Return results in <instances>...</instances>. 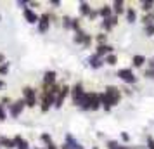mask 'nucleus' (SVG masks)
Masks as SVG:
<instances>
[{"instance_id": "nucleus-21", "label": "nucleus", "mask_w": 154, "mask_h": 149, "mask_svg": "<svg viewBox=\"0 0 154 149\" xmlns=\"http://www.w3.org/2000/svg\"><path fill=\"white\" fill-rule=\"evenodd\" d=\"M140 5H142V11H146L149 14L154 11V0H144V2H140Z\"/></svg>"}, {"instance_id": "nucleus-36", "label": "nucleus", "mask_w": 154, "mask_h": 149, "mask_svg": "<svg viewBox=\"0 0 154 149\" xmlns=\"http://www.w3.org/2000/svg\"><path fill=\"white\" fill-rule=\"evenodd\" d=\"M144 76H146V78H154V71L152 70H147L146 73H144Z\"/></svg>"}, {"instance_id": "nucleus-44", "label": "nucleus", "mask_w": 154, "mask_h": 149, "mask_svg": "<svg viewBox=\"0 0 154 149\" xmlns=\"http://www.w3.org/2000/svg\"><path fill=\"white\" fill-rule=\"evenodd\" d=\"M149 70H152V71H154V59L151 61V63H149Z\"/></svg>"}, {"instance_id": "nucleus-29", "label": "nucleus", "mask_w": 154, "mask_h": 149, "mask_svg": "<svg viewBox=\"0 0 154 149\" xmlns=\"http://www.w3.org/2000/svg\"><path fill=\"white\" fill-rule=\"evenodd\" d=\"M87 35H88V33L78 31L76 35H75V42H76V43H82V45H83V43H85V38H87Z\"/></svg>"}, {"instance_id": "nucleus-30", "label": "nucleus", "mask_w": 154, "mask_h": 149, "mask_svg": "<svg viewBox=\"0 0 154 149\" xmlns=\"http://www.w3.org/2000/svg\"><path fill=\"white\" fill-rule=\"evenodd\" d=\"M71 29H73V31H82V28H80V19H76V17H75V19H71Z\"/></svg>"}, {"instance_id": "nucleus-5", "label": "nucleus", "mask_w": 154, "mask_h": 149, "mask_svg": "<svg viewBox=\"0 0 154 149\" xmlns=\"http://www.w3.org/2000/svg\"><path fill=\"white\" fill-rule=\"evenodd\" d=\"M71 94V88L68 85H63L61 87V90H59V94L56 95V102H54V106L59 109V107H63V104H64V101H66V97Z\"/></svg>"}, {"instance_id": "nucleus-19", "label": "nucleus", "mask_w": 154, "mask_h": 149, "mask_svg": "<svg viewBox=\"0 0 154 149\" xmlns=\"http://www.w3.org/2000/svg\"><path fill=\"white\" fill-rule=\"evenodd\" d=\"M99 97H100V107H104L106 111H111V102H109V99H107V95H106L104 92L99 94Z\"/></svg>"}, {"instance_id": "nucleus-18", "label": "nucleus", "mask_w": 154, "mask_h": 149, "mask_svg": "<svg viewBox=\"0 0 154 149\" xmlns=\"http://www.w3.org/2000/svg\"><path fill=\"white\" fill-rule=\"evenodd\" d=\"M99 16H100L102 19L111 17V16H112V7H111V5H102V7L99 9Z\"/></svg>"}, {"instance_id": "nucleus-33", "label": "nucleus", "mask_w": 154, "mask_h": 149, "mask_svg": "<svg viewBox=\"0 0 154 149\" xmlns=\"http://www.w3.org/2000/svg\"><path fill=\"white\" fill-rule=\"evenodd\" d=\"M144 31H146L147 36H152L154 35V24H147L146 28H144Z\"/></svg>"}, {"instance_id": "nucleus-22", "label": "nucleus", "mask_w": 154, "mask_h": 149, "mask_svg": "<svg viewBox=\"0 0 154 149\" xmlns=\"http://www.w3.org/2000/svg\"><path fill=\"white\" fill-rule=\"evenodd\" d=\"M0 146H2V147H5V149L16 147V146H14V141H12V139H9V137H0Z\"/></svg>"}, {"instance_id": "nucleus-32", "label": "nucleus", "mask_w": 154, "mask_h": 149, "mask_svg": "<svg viewBox=\"0 0 154 149\" xmlns=\"http://www.w3.org/2000/svg\"><path fill=\"white\" fill-rule=\"evenodd\" d=\"M63 26H64L66 29H71V17L64 16V17H63Z\"/></svg>"}, {"instance_id": "nucleus-24", "label": "nucleus", "mask_w": 154, "mask_h": 149, "mask_svg": "<svg viewBox=\"0 0 154 149\" xmlns=\"http://www.w3.org/2000/svg\"><path fill=\"white\" fill-rule=\"evenodd\" d=\"M126 21L128 23H135L137 21V11H135L133 7L126 9Z\"/></svg>"}, {"instance_id": "nucleus-35", "label": "nucleus", "mask_w": 154, "mask_h": 149, "mask_svg": "<svg viewBox=\"0 0 154 149\" xmlns=\"http://www.w3.org/2000/svg\"><path fill=\"white\" fill-rule=\"evenodd\" d=\"M107 147H109V149H118L119 144L116 141H109V142H107Z\"/></svg>"}, {"instance_id": "nucleus-41", "label": "nucleus", "mask_w": 154, "mask_h": 149, "mask_svg": "<svg viewBox=\"0 0 154 149\" xmlns=\"http://www.w3.org/2000/svg\"><path fill=\"white\" fill-rule=\"evenodd\" d=\"M121 139H123V141H130V135L126 134V132H123V134H121Z\"/></svg>"}, {"instance_id": "nucleus-8", "label": "nucleus", "mask_w": 154, "mask_h": 149, "mask_svg": "<svg viewBox=\"0 0 154 149\" xmlns=\"http://www.w3.org/2000/svg\"><path fill=\"white\" fill-rule=\"evenodd\" d=\"M118 24V16H111V17H107V19H102V28H104L106 33H109L112 31V28Z\"/></svg>"}, {"instance_id": "nucleus-28", "label": "nucleus", "mask_w": 154, "mask_h": 149, "mask_svg": "<svg viewBox=\"0 0 154 149\" xmlns=\"http://www.w3.org/2000/svg\"><path fill=\"white\" fill-rule=\"evenodd\" d=\"M104 63L109 64V66H114V64H118V57L114 56V54H109V56H106Z\"/></svg>"}, {"instance_id": "nucleus-6", "label": "nucleus", "mask_w": 154, "mask_h": 149, "mask_svg": "<svg viewBox=\"0 0 154 149\" xmlns=\"http://www.w3.org/2000/svg\"><path fill=\"white\" fill-rule=\"evenodd\" d=\"M83 95H85L83 85H82V83L78 82L76 85L71 88V99H73V104H76V106H78V102L82 101V97H83Z\"/></svg>"}, {"instance_id": "nucleus-23", "label": "nucleus", "mask_w": 154, "mask_h": 149, "mask_svg": "<svg viewBox=\"0 0 154 149\" xmlns=\"http://www.w3.org/2000/svg\"><path fill=\"white\" fill-rule=\"evenodd\" d=\"M92 12V7L88 2H80V14L82 16H88Z\"/></svg>"}, {"instance_id": "nucleus-42", "label": "nucleus", "mask_w": 154, "mask_h": 149, "mask_svg": "<svg viewBox=\"0 0 154 149\" xmlns=\"http://www.w3.org/2000/svg\"><path fill=\"white\" fill-rule=\"evenodd\" d=\"M4 63H5V56H4V54L0 52V64H4Z\"/></svg>"}, {"instance_id": "nucleus-14", "label": "nucleus", "mask_w": 154, "mask_h": 149, "mask_svg": "<svg viewBox=\"0 0 154 149\" xmlns=\"http://www.w3.org/2000/svg\"><path fill=\"white\" fill-rule=\"evenodd\" d=\"M111 7H112L114 16H119V14H123V12H125V2H123V0H114Z\"/></svg>"}, {"instance_id": "nucleus-4", "label": "nucleus", "mask_w": 154, "mask_h": 149, "mask_svg": "<svg viewBox=\"0 0 154 149\" xmlns=\"http://www.w3.org/2000/svg\"><path fill=\"white\" fill-rule=\"evenodd\" d=\"M116 76L121 78L123 82H126V83H135V82H137V76L133 75V71L130 70V68H121V70H118Z\"/></svg>"}, {"instance_id": "nucleus-10", "label": "nucleus", "mask_w": 154, "mask_h": 149, "mask_svg": "<svg viewBox=\"0 0 154 149\" xmlns=\"http://www.w3.org/2000/svg\"><path fill=\"white\" fill-rule=\"evenodd\" d=\"M50 28V16L49 14H43L40 19H38V31L40 33H45V31H49Z\"/></svg>"}, {"instance_id": "nucleus-17", "label": "nucleus", "mask_w": 154, "mask_h": 149, "mask_svg": "<svg viewBox=\"0 0 154 149\" xmlns=\"http://www.w3.org/2000/svg\"><path fill=\"white\" fill-rule=\"evenodd\" d=\"M12 141H14L16 149H29V144H28L26 141H24V139H23L21 135H16V137L12 139Z\"/></svg>"}, {"instance_id": "nucleus-1", "label": "nucleus", "mask_w": 154, "mask_h": 149, "mask_svg": "<svg viewBox=\"0 0 154 149\" xmlns=\"http://www.w3.org/2000/svg\"><path fill=\"white\" fill-rule=\"evenodd\" d=\"M23 101L29 107H33L36 104V90L33 87H24L23 88Z\"/></svg>"}, {"instance_id": "nucleus-26", "label": "nucleus", "mask_w": 154, "mask_h": 149, "mask_svg": "<svg viewBox=\"0 0 154 149\" xmlns=\"http://www.w3.org/2000/svg\"><path fill=\"white\" fill-rule=\"evenodd\" d=\"M78 107H80V109H83V111L90 109V102H88V95H87V92H85V95L82 97V101L78 102Z\"/></svg>"}, {"instance_id": "nucleus-7", "label": "nucleus", "mask_w": 154, "mask_h": 149, "mask_svg": "<svg viewBox=\"0 0 154 149\" xmlns=\"http://www.w3.org/2000/svg\"><path fill=\"white\" fill-rule=\"evenodd\" d=\"M9 106H11V116H12V118H17V116L23 113V109L26 107V104H24V101H23V99H19V101L11 102Z\"/></svg>"}, {"instance_id": "nucleus-25", "label": "nucleus", "mask_w": 154, "mask_h": 149, "mask_svg": "<svg viewBox=\"0 0 154 149\" xmlns=\"http://www.w3.org/2000/svg\"><path fill=\"white\" fill-rule=\"evenodd\" d=\"M42 141L47 144V146H45V149H57V146L52 142V139H50L49 134H42Z\"/></svg>"}, {"instance_id": "nucleus-45", "label": "nucleus", "mask_w": 154, "mask_h": 149, "mask_svg": "<svg viewBox=\"0 0 154 149\" xmlns=\"http://www.w3.org/2000/svg\"><path fill=\"white\" fill-rule=\"evenodd\" d=\"M63 149H69V147H68V146H66V144H63Z\"/></svg>"}, {"instance_id": "nucleus-27", "label": "nucleus", "mask_w": 154, "mask_h": 149, "mask_svg": "<svg viewBox=\"0 0 154 149\" xmlns=\"http://www.w3.org/2000/svg\"><path fill=\"white\" fill-rule=\"evenodd\" d=\"M142 23H144L146 26H147V24H154V11L144 16V17H142Z\"/></svg>"}, {"instance_id": "nucleus-43", "label": "nucleus", "mask_w": 154, "mask_h": 149, "mask_svg": "<svg viewBox=\"0 0 154 149\" xmlns=\"http://www.w3.org/2000/svg\"><path fill=\"white\" fill-rule=\"evenodd\" d=\"M2 88H5V82H4V80H0V90H2Z\"/></svg>"}, {"instance_id": "nucleus-37", "label": "nucleus", "mask_w": 154, "mask_h": 149, "mask_svg": "<svg viewBox=\"0 0 154 149\" xmlns=\"http://www.w3.org/2000/svg\"><path fill=\"white\" fill-rule=\"evenodd\" d=\"M97 16H99V11H94V9H92V12L88 14V19H95Z\"/></svg>"}, {"instance_id": "nucleus-15", "label": "nucleus", "mask_w": 154, "mask_h": 149, "mask_svg": "<svg viewBox=\"0 0 154 149\" xmlns=\"http://www.w3.org/2000/svg\"><path fill=\"white\" fill-rule=\"evenodd\" d=\"M66 146H68L69 149H83V146H82L80 142H76V139H75L71 134L66 135Z\"/></svg>"}, {"instance_id": "nucleus-12", "label": "nucleus", "mask_w": 154, "mask_h": 149, "mask_svg": "<svg viewBox=\"0 0 154 149\" xmlns=\"http://www.w3.org/2000/svg\"><path fill=\"white\" fill-rule=\"evenodd\" d=\"M23 16H24V19H26L29 24H35V23H38V19H40V17L36 16L35 11H31V9H28V7L23 11Z\"/></svg>"}, {"instance_id": "nucleus-38", "label": "nucleus", "mask_w": 154, "mask_h": 149, "mask_svg": "<svg viewBox=\"0 0 154 149\" xmlns=\"http://www.w3.org/2000/svg\"><path fill=\"white\" fill-rule=\"evenodd\" d=\"M92 43V35H87V38H85V43H83V47H88Z\"/></svg>"}, {"instance_id": "nucleus-31", "label": "nucleus", "mask_w": 154, "mask_h": 149, "mask_svg": "<svg viewBox=\"0 0 154 149\" xmlns=\"http://www.w3.org/2000/svg\"><path fill=\"white\" fill-rule=\"evenodd\" d=\"M95 40H97L99 45H104L106 40H107V35H106V33H99V35L95 36Z\"/></svg>"}, {"instance_id": "nucleus-46", "label": "nucleus", "mask_w": 154, "mask_h": 149, "mask_svg": "<svg viewBox=\"0 0 154 149\" xmlns=\"http://www.w3.org/2000/svg\"><path fill=\"white\" fill-rule=\"evenodd\" d=\"M38 149H40V147H38Z\"/></svg>"}, {"instance_id": "nucleus-3", "label": "nucleus", "mask_w": 154, "mask_h": 149, "mask_svg": "<svg viewBox=\"0 0 154 149\" xmlns=\"http://www.w3.org/2000/svg\"><path fill=\"white\" fill-rule=\"evenodd\" d=\"M54 102H56V95H52V94H49L47 90H43L42 92V104H40L43 113H47L50 107L54 106Z\"/></svg>"}, {"instance_id": "nucleus-9", "label": "nucleus", "mask_w": 154, "mask_h": 149, "mask_svg": "<svg viewBox=\"0 0 154 149\" xmlns=\"http://www.w3.org/2000/svg\"><path fill=\"white\" fill-rule=\"evenodd\" d=\"M88 95V102H90V109L94 111H97L99 107H100V97H99L97 92H87Z\"/></svg>"}, {"instance_id": "nucleus-47", "label": "nucleus", "mask_w": 154, "mask_h": 149, "mask_svg": "<svg viewBox=\"0 0 154 149\" xmlns=\"http://www.w3.org/2000/svg\"><path fill=\"white\" fill-rule=\"evenodd\" d=\"M152 59H154V57H152Z\"/></svg>"}, {"instance_id": "nucleus-16", "label": "nucleus", "mask_w": 154, "mask_h": 149, "mask_svg": "<svg viewBox=\"0 0 154 149\" xmlns=\"http://www.w3.org/2000/svg\"><path fill=\"white\" fill-rule=\"evenodd\" d=\"M88 63H90V66L94 68V70H99V68H102L104 66V61H102V57H99V56H90V59H88Z\"/></svg>"}, {"instance_id": "nucleus-20", "label": "nucleus", "mask_w": 154, "mask_h": 149, "mask_svg": "<svg viewBox=\"0 0 154 149\" xmlns=\"http://www.w3.org/2000/svg\"><path fill=\"white\" fill-rule=\"evenodd\" d=\"M132 64L135 66V68H140V66L146 64V57L142 56V54H137V56L132 57Z\"/></svg>"}, {"instance_id": "nucleus-40", "label": "nucleus", "mask_w": 154, "mask_h": 149, "mask_svg": "<svg viewBox=\"0 0 154 149\" xmlns=\"http://www.w3.org/2000/svg\"><path fill=\"white\" fill-rule=\"evenodd\" d=\"M50 5H54V7H59V5H61V0H50Z\"/></svg>"}, {"instance_id": "nucleus-2", "label": "nucleus", "mask_w": 154, "mask_h": 149, "mask_svg": "<svg viewBox=\"0 0 154 149\" xmlns=\"http://www.w3.org/2000/svg\"><path fill=\"white\" fill-rule=\"evenodd\" d=\"M106 95H107V99H109V102H111V106H116L119 101H121V92H119L118 87H106Z\"/></svg>"}, {"instance_id": "nucleus-34", "label": "nucleus", "mask_w": 154, "mask_h": 149, "mask_svg": "<svg viewBox=\"0 0 154 149\" xmlns=\"http://www.w3.org/2000/svg\"><path fill=\"white\" fill-rule=\"evenodd\" d=\"M7 118V113H5V109H4V106H2V102H0V120L4 121Z\"/></svg>"}, {"instance_id": "nucleus-13", "label": "nucleus", "mask_w": 154, "mask_h": 149, "mask_svg": "<svg viewBox=\"0 0 154 149\" xmlns=\"http://www.w3.org/2000/svg\"><path fill=\"white\" fill-rule=\"evenodd\" d=\"M109 54H112V45H109V43H104V45H97L95 56L104 57V56H109Z\"/></svg>"}, {"instance_id": "nucleus-11", "label": "nucleus", "mask_w": 154, "mask_h": 149, "mask_svg": "<svg viewBox=\"0 0 154 149\" xmlns=\"http://www.w3.org/2000/svg\"><path fill=\"white\" fill-rule=\"evenodd\" d=\"M54 83H57V73L56 71H47L43 75V87H50Z\"/></svg>"}, {"instance_id": "nucleus-39", "label": "nucleus", "mask_w": 154, "mask_h": 149, "mask_svg": "<svg viewBox=\"0 0 154 149\" xmlns=\"http://www.w3.org/2000/svg\"><path fill=\"white\" fill-rule=\"evenodd\" d=\"M147 147H149V149H154V141L151 139V137L147 139Z\"/></svg>"}]
</instances>
